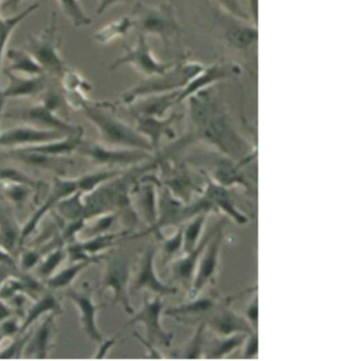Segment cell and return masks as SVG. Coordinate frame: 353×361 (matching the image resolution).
<instances>
[{"label": "cell", "instance_id": "6da1fadb", "mask_svg": "<svg viewBox=\"0 0 353 361\" xmlns=\"http://www.w3.org/2000/svg\"><path fill=\"white\" fill-rule=\"evenodd\" d=\"M188 115L194 140L203 141L235 161L251 164L257 152L237 130L228 111L213 87L187 99Z\"/></svg>", "mask_w": 353, "mask_h": 361}, {"label": "cell", "instance_id": "7a4b0ae2", "mask_svg": "<svg viewBox=\"0 0 353 361\" xmlns=\"http://www.w3.org/2000/svg\"><path fill=\"white\" fill-rule=\"evenodd\" d=\"M82 111L97 128L104 145L154 153L149 141L135 128L108 113L105 103L92 102L90 100L82 106Z\"/></svg>", "mask_w": 353, "mask_h": 361}, {"label": "cell", "instance_id": "3957f363", "mask_svg": "<svg viewBox=\"0 0 353 361\" xmlns=\"http://www.w3.org/2000/svg\"><path fill=\"white\" fill-rule=\"evenodd\" d=\"M203 68L204 65L197 61L186 60L175 63L166 73L145 78L141 83L125 92L120 96V103H111L112 109H116L118 104L128 106L135 101L151 94H166L183 90Z\"/></svg>", "mask_w": 353, "mask_h": 361}, {"label": "cell", "instance_id": "277c9868", "mask_svg": "<svg viewBox=\"0 0 353 361\" xmlns=\"http://www.w3.org/2000/svg\"><path fill=\"white\" fill-rule=\"evenodd\" d=\"M131 16L139 33L158 37L165 46L177 41L181 35V25L173 10V0L156 6L137 3Z\"/></svg>", "mask_w": 353, "mask_h": 361}, {"label": "cell", "instance_id": "5b68a950", "mask_svg": "<svg viewBox=\"0 0 353 361\" xmlns=\"http://www.w3.org/2000/svg\"><path fill=\"white\" fill-rule=\"evenodd\" d=\"M61 47L57 16L55 12H52L46 28L39 35L27 37L25 49L34 56L44 73L59 78L68 68L61 56Z\"/></svg>", "mask_w": 353, "mask_h": 361}, {"label": "cell", "instance_id": "8992f818", "mask_svg": "<svg viewBox=\"0 0 353 361\" xmlns=\"http://www.w3.org/2000/svg\"><path fill=\"white\" fill-rule=\"evenodd\" d=\"M198 158L199 160H203L204 166H206L200 168V170L204 171L211 177V180L215 181L218 185L228 189L240 185L247 190L249 193H254L253 185L247 180V175L242 171L247 164L235 161L232 158L220 153L215 149L203 152Z\"/></svg>", "mask_w": 353, "mask_h": 361}, {"label": "cell", "instance_id": "52a82bcc", "mask_svg": "<svg viewBox=\"0 0 353 361\" xmlns=\"http://www.w3.org/2000/svg\"><path fill=\"white\" fill-rule=\"evenodd\" d=\"M158 166H162V179H158L161 185L166 188L169 193L183 204H190L194 195H201L204 191L205 178L199 181L187 166L169 164L166 158L158 156ZM204 175V174H203Z\"/></svg>", "mask_w": 353, "mask_h": 361}, {"label": "cell", "instance_id": "ba28073f", "mask_svg": "<svg viewBox=\"0 0 353 361\" xmlns=\"http://www.w3.org/2000/svg\"><path fill=\"white\" fill-rule=\"evenodd\" d=\"M123 65H130L137 73L148 78L166 73L175 63L158 60L148 44L147 37L139 33L135 45L132 47L125 46L124 54L116 59V62L110 66V69L114 71Z\"/></svg>", "mask_w": 353, "mask_h": 361}, {"label": "cell", "instance_id": "9c48e42d", "mask_svg": "<svg viewBox=\"0 0 353 361\" xmlns=\"http://www.w3.org/2000/svg\"><path fill=\"white\" fill-rule=\"evenodd\" d=\"M85 157L88 158L92 164L106 166H131L139 164L145 160L152 159L154 153L142 151V149H122V147H109L99 142L85 143L78 147Z\"/></svg>", "mask_w": 353, "mask_h": 361}, {"label": "cell", "instance_id": "30bf717a", "mask_svg": "<svg viewBox=\"0 0 353 361\" xmlns=\"http://www.w3.org/2000/svg\"><path fill=\"white\" fill-rule=\"evenodd\" d=\"M164 312V303L162 302L161 295H156L154 298H149L145 295L143 299L141 310L137 314H133V318L125 324L123 327L122 333L124 329L135 323H142L145 327L146 336H147V341L156 345L165 346L168 348L173 340V334L168 333L163 329L161 318Z\"/></svg>", "mask_w": 353, "mask_h": 361}, {"label": "cell", "instance_id": "8fae6325", "mask_svg": "<svg viewBox=\"0 0 353 361\" xmlns=\"http://www.w3.org/2000/svg\"><path fill=\"white\" fill-rule=\"evenodd\" d=\"M130 262L126 255H114L106 259V269L101 282V290L111 289L113 293L112 304L120 303L125 312L135 314L129 299Z\"/></svg>", "mask_w": 353, "mask_h": 361}, {"label": "cell", "instance_id": "7c38bea8", "mask_svg": "<svg viewBox=\"0 0 353 361\" xmlns=\"http://www.w3.org/2000/svg\"><path fill=\"white\" fill-rule=\"evenodd\" d=\"M226 221H224L219 229L216 232L215 235L209 240L207 246L205 247L204 252L201 255L200 261L197 266L194 279L188 290L187 299L192 300L200 295L203 289L207 285L213 283L217 276L218 269L220 265V253H221L222 243L224 238V227Z\"/></svg>", "mask_w": 353, "mask_h": 361}, {"label": "cell", "instance_id": "4fadbf2b", "mask_svg": "<svg viewBox=\"0 0 353 361\" xmlns=\"http://www.w3.org/2000/svg\"><path fill=\"white\" fill-rule=\"evenodd\" d=\"M2 118H8L15 121H21L29 126L36 128H46V130H55L65 133L67 135H73L82 130L80 126H73L66 121L56 111L47 107L42 102L30 106L20 107V109H12L8 113L4 114Z\"/></svg>", "mask_w": 353, "mask_h": 361}, {"label": "cell", "instance_id": "5bb4252c", "mask_svg": "<svg viewBox=\"0 0 353 361\" xmlns=\"http://www.w3.org/2000/svg\"><path fill=\"white\" fill-rule=\"evenodd\" d=\"M238 297L239 295H230L220 301L219 305L213 310L211 316L204 321L206 327L211 329L218 337H225L235 334L249 335L255 331L245 317L236 314L230 308L233 300Z\"/></svg>", "mask_w": 353, "mask_h": 361}, {"label": "cell", "instance_id": "9a60e30c", "mask_svg": "<svg viewBox=\"0 0 353 361\" xmlns=\"http://www.w3.org/2000/svg\"><path fill=\"white\" fill-rule=\"evenodd\" d=\"M131 196H135V209L137 214L143 219L148 229L143 233L131 236L141 238L144 233L151 230L158 221V181L148 174L141 177L131 190Z\"/></svg>", "mask_w": 353, "mask_h": 361}, {"label": "cell", "instance_id": "2e32d148", "mask_svg": "<svg viewBox=\"0 0 353 361\" xmlns=\"http://www.w3.org/2000/svg\"><path fill=\"white\" fill-rule=\"evenodd\" d=\"M156 248L152 245L146 247L140 259L139 269L135 276L133 284L131 285V291H140L143 289L151 291L156 295H171L179 291L177 287L169 286L165 284L159 278L156 271Z\"/></svg>", "mask_w": 353, "mask_h": 361}, {"label": "cell", "instance_id": "e0dca14e", "mask_svg": "<svg viewBox=\"0 0 353 361\" xmlns=\"http://www.w3.org/2000/svg\"><path fill=\"white\" fill-rule=\"evenodd\" d=\"M66 136L68 135L59 130H46V128L25 124V126H16L4 132H0V147L14 149L33 147V145L57 140Z\"/></svg>", "mask_w": 353, "mask_h": 361}, {"label": "cell", "instance_id": "ac0fdd59", "mask_svg": "<svg viewBox=\"0 0 353 361\" xmlns=\"http://www.w3.org/2000/svg\"><path fill=\"white\" fill-rule=\"evenodd\" d=\"M78 191V179L65 178V177H57V178H55L52 190H51L50 194L47 197L46 202H44V204L40 208H38V210L30 217L29 221L21 227L20 245H23L25 240L35 231L42 219H44V215L51 209H54L59 202L65 200L68 196L76 193Z\"/></svg>", "mask_w": 353, "mask_h": 361}, {"label": "cell", "instance_id": "d6986e66", "mask_svg": "<svg viewBox=\"0 0 353 361\" xmlns=\"http://www.w3.org/2000/svg\"><path fill=\"white\" fill-rule=\"evenodd\" d=\"M240 73V68L237 65L225 64V63H215L211 66L205 67L192 80L190 83L180 90L178 97V104L187 100L192 94L206 88L213 87L219 82L236 77Z\"/></svg>", "mask_w": 353, "mask_h": 361}, {"label": "cell", "instance_id": "ffe728a7", "mask_svg": "<svg viewBox=\"0 0 353 361\" xmlns=\"http://www.w3.org/2000/svg\"><path fill=\"white\" fill-rule=\"evenodd\" d=\"M65 297L71 300L72 303L78 307L80 312V324L87 337L92 341L101 343L104 337L97 327V314L101 308L107 305L95 303L90 291H76L74 289L68 288L66 290Z\"/></svg>", "mask_w": 353, "mask_h": 361}, {"label": "cell", "instance_id": "44dd1931", "mask_svg": "<svg viewBox=\"0 0 353 361\" xmlns=\"http://www.w3.org/2000/svg\"><path fill=\"white\" fill-rule=\"evenodd\" d=\"M4 75L8 78V84L2 88L1 99L4 103L12 99H29L42 96L48 88L46 75H17L4 69Z\"/></svg>", "mask_w": 353, "mask_h": 361}, {"label": "cell", "instance_id": "7402d4cb", "mask_svg": "<svg viewBox=\"0 0 353 361\" xmlns=\"http://www.w3.org/2000/svg\"><path fill=\"white\" fill-rule=\"evenodd\" d=\"M200 171L204 174L205 178L204 191L201 195L213 207L215 211H222L225 213L228 217L233 219L235 223L240 226L247 224L249 216L239 210L238 207L235 204L228 188L218 185L215 181L211 180V177L204 171Z\"/></svg>", "mask_w": 353, "mask_h": 361}, {"label": "cell", "instance_id": "603a6c76", "mask_svg": "<svg viewBox=\"0 0 353 361\" xmlns=\"http://www.w3.org/2000/svg\"><path fill=\"white\" fill-rule=\"evenodd\" d=\"M226 221L225 217L220 219L213 229L209 230L202 238H201L196 248L192 249L190 252L184 253L183 257L173 262V274L175 281L183 285L192 284V279H194V272H196L197 266L200 261L201 255L204 252L205 247L209 244V240L215 235L220 226Z\"/></svg>", "mask_w": 353, "mask_h": 361}, {"label": "cell", "instance_id": "cb8c5ba5", "mask_svg": "<svg viewBox=\"0 0 353 361\" xmlns=\"http://www.w3.org/2000/svg\"><path fill=\"white\" fill-rule=\"evenodd\" d=\"M177 118L175 114H171L164 118L133 117V119L135 122V130L149 141L154 152H156L159 151L163 138H175L173 123Z\"/></svg>", "mask_w": 353, "mask_h": 361}, {"label": "cell", "instance_id": "d4e9b609", "mask_svg": "<svg viewBox=\"0 0 353 361\" xmlns=\"http://www.w3.org/2000/svg\"><path fill=\"white\" fill-rule=\"evenodd\" d=\"M179 92L180 90H175L166 94L144 97L127 107L132 117L164 118L175 105H178Z\"/></svg>", "mask_w": 353, "mask_h": 361}, {"label": "cell", "instance_id": "484cf974", "mask_svg": "<svg viewBox=\"0 0 353 361\" xmlns=\"http://www.w3.org/2000/svg\"><path fill=\"white\" fill-rule=\"evenodd\" d=\"M223 37L228 46L234 49L247 50L257 43V25L247 24L236 16H233L232 20L226 18L223 23Z\"/></svg>", "mask_w": 353, "mask_h": 361}, {"label": "cell", "instance_id": "4316f807", "mask_svg": "<svg viewBox=\"0 0 353 361\" xmlns=\"http://www.w3.org/2000/svg\"><path fill=\"white\" fill-rule=\"evenodd\" d=\"M55 314H48L40 322L39 326L32 331L29 341L25 345V357L32 358H47L55 336Z\"/></svg>", "mask_w": 353, "mask_h": 361}, {"label": "cell", "instance_id": "83f0119b", "mask_svg": "<svg viewBox=\"0 0 353 361\" xmlns=\"http://www.w3.org/2000/svg\"><path fill=\"white\" fill-rule=\"evenodd\" d=\"M1 4V0H0ZM39 7V4H32L27 9L23 10L17 14H13L11 16H4L0 9V122H1L2 115H4V102L1 99L2 92V75H4V59L6 58V45L12 37L15 29L27 20L32 13L36 11Z\"/></svg>", "mask_w": 353, "mask_h": 361}, {"label": "cell", "instance_id": "f1b7e54d", "mask_svg": "<svg viewBox=\"0 0 353 361\" xmlns=\"http://www.w3.org/2000/svg\"><path fill=\"white\" fill-rule=\"evenodd\" d=\"M6 59L8 60V65L4 69L10 73L30 75V77L46 75L42 67L27 49H20V48L6 49Z\"/></svg>", "mask_w": 353, "mask_h": 361}, {"label": "cell", "instance_id": "f546056e", "mask_svg": "<svg viewBox=\"0 0 353 361\" xmlns=\"http://www.w3.org/2000/svg\"><path fill=\"white\" fill-rule=\"evenodd\" d=\"M82 136H84V130H80L76 134L68 135V136L57 139V140L42 143V145H33V147H20L19 149L63 157V156L70 155L73 152L78 151V147L84 141L82 140Z\"/></svg>", "mask_w": 353, "mask_h": 361}, {"label": "cell", "instance_id": "4dcf8cb0", "mask_svg": "<svg viewBox=\"0 0 353 361\" xmlns=\"http://www.w3.org/2000/svg\"><path fill=\"white\" fill-rule=\"evenodd\" d=\"M48 314H61V304L52 293H44L42 297L35 300L32 306L27 308L25 318L23 319V322H21L19 334H23L29 331L33 323L39 320L40 317L46 316Z\"/></svg>", "mask_w": 353, "mask_h": 361}, {"label": "cell", "instance_id": "1f68e13d", "mask_svg": "<svg viewBox=\"0 0 353 361\" xmlns=\"http://www.w3.org/2000/svg\"><path fill=\"white\" fill-rule=\"evenodd\" d=\"M219 303L220 301H216L215 299H211V298L198 295L194 299L190 300L187 303L164 310L163 314L175 317L177 320H181L184 317L200 316V314L213 312L219 305Z\"/></svg>", "mask_w": 353, "mask_h": 361}, {"label": "cell", "instance_id": "d6a6232c", "mask_svg": "<svg viewBox=\"0 0 353 361\" xmlns=\"http://www.w3.org/2000/svg\"><path fill=\"white\" fill-rule=\"evenodd\" d=\"M21 228L8 210L0 206V249L11 253L20 246Z\"/></svg>", "mask_w": 353, "mask_h": 361}, {"label": "cell", "instance_id": "836d02e7", "mask_svg": "<svg viewBox=\"0 0 353 361\" xmlns=\"http://www.w3.org/2000/svg\"><path fill=\"white\" fill-rule=\"evenodd\" d=\"M135 28L132 16H123L99 29L93 35V39L99 45H108L116 39L125 37Z\"/></svg>", "mask_w": 353, "mask_h": 361}, {"label": "cell", "instance_id": "e575fe53", "mask_svg": "<svg viewBox=\"0 0 353 361\" xmlns=\"http://www.w3.org/2000/svg\"><path fill=\"white\" fill-rule=\"evenodd\" d=\"M8 155L15 160L23 162L27 166L33 168L44 169V170H57L65 160L56 156L44 155V154L36 153V152L25 151V149H11Z\"/></svg>", "mask_w": 353, "mask_h": 361}, {"label": "cell", "instance_id": "d590c367", "mask_svg": "<svg viewBox=\"0 0 353 361\" xmlns=\"http://www.w3.org/2000/svg\"><path fill=\"white\" fill-rule=\"evenodd\" d=\"M94 264L93 261H80L75 262V263L70 264L69 267L63 268V269L57 270L54 274L47 279L44 281V284L48 288L54 289H63L67 288L70 285L73 283V281L78 278V274L86 269L87 267Z\"/></svg>", "mask_w": 353, "mask_h": 361}, {"label": "cell", "instance_id": "8d00e7d4", "mask_svg": "<svg viewBox=\"0 0 353 361\" xmlns=\"http://www.w3.org/2000/svg\"><path fill=\"white\" fill-rule=\"evenodd\" d=\"M247 336V334H235V335L225 336V337H218L213 341L211 350L206 353L205 358H225L235 350L242 348Z\"/></svg>", "mask_w": 353, "mask_h": 361}, {"label": "cell", "instance_id": "74e56055", "mask_svg": "<svg viewBox=\"0 0 353 361\" xmlns=\"http://www.w3.org/2000/svg\"><path fill=\"white\" fill-rule=\"evenodd\" d=\"M128 232H118V233H103L99 235L92 236L90 238L80 242L82 250L88 257H101L99 252H103L106 249L111 248L116 244V240L123 236H126Z\"/></svg>", "mask_w": 353, "mask_h": 361}, {"label": "cell", "instance_id": "f35d334b", "mask_svg": "<svg viewBox=\"0 0 353 361\" xmlns=\"http://www.w3.org/2000/svg\"><path fill=\"white\" fill-rule=\"evenodd\" d=\"M207 215L209 213H200L183 226V253L190 252L200 242Z\"/></svg>", "mask_w": 353, "mask_h": 361}, {"label": "cell", "instance_id": "ab89813d", "mask_svg": "<svg viewBox=\"0 0 353 361\" xmlns=\"http://www.w3.org/2000/svg\"><path fill=\"white\" fill-rule=\"evenodd\" d=\"M123 173L124 171L122 170H106L82 175L76 178L78 179V192L82 194L91 193L107 181L120 176Z\"/></svg>", "mask_w": 353, "mask_h": 361}, {"label": "cell", "instance_id": "60d3db41", "mask_svg": "<svg viewBox=\"0 0 353 361\" xmlns=\"http://www.w3.org/2000/svg\"><path fill=\"white\" fill-rule=\"evenodd\" d=\"M68 257L67 249L66 247H57L56 249L52 250V252L42 257V261L39 262L36 268H37V276L42 280L44 281L50 278L52 274L58 270L61 264L65 262Z\"/></svg>", "mask_w": 353, "mask_h": 361}, {"label": "cell", "instance_id": "b9f144b4", "mask_svg": "<svg viewBox=\"0 0 353 361\" xmlns=\"http://www.w3.org/2000/svg\"><path fill=\"white\" fill-rule=\"evenodd\" d=\"M61 12L75 28L87 27L92 23V18L85 12L80 0H56Z\"/></svg>", "mask_w": 353, "mask_h": 361}, {"label": "cell", "instance_id": "7bdbcfd3", "mask_svg": "<svg viewBox=\"0 0 353 361\" xmlns=\"http://www.w3.org/2000/svg\"><path fill=\"white\" fill-rule=\"evenodd\" d=\"M206 329V324L204 321H201L194 331L192 339L186 344L185 348L177 355L175 358L183 359H200L204 357V333Z\"/></svg>", "mask_w": 353, "mask_h": 361}, {"label": "cell", "instance_id": "ee69618b", "mask_svg": "<svg viewBox=\"0 0 353 361\" xmlns=\"http://www.w3.org/2000/svg\"><path fill=\"white\" fill-rule=\"evenodd\" d=\"M59 79L65 92H82L88 94L92 90V85L80 73L73 69H66Z\"/></svg>", "mask_w": 353, "mask_h": 361}, {"label": "cell", "instance_id": "f6af8a7d", "mask_svg": "<svg viewBox=\"0 0 353 361\" xmlns=\"http://www.w3.org/2000/svg\"><path fill=\"white\" fill-rule=\"evenodd\" d=\"M118 215V212H110L104 213V214L92 217V225L87 226L86 224H85V227L82 228V230H85V232L88 234V238H87L99 235V234L107 233V232L111 229L112 225H113L114 221H116Z\"/></svg>", "mask_w": 353, "mask_h": 361}, {"label": "cell", "instance_id": "bcb514c9", "mask_svg": "<svg viewBox=\"0 0 353 361\" xmlns=\"http://www.w3.org/2000/svg\"><path fill=\"white\" fill-rule=\"evenodd\" d=\"M183 226H179L177 231L171 238H163V236L160 238L162 242L163 255L167 261L179 255L181 251L183 252Z\"/></svg>", "mask_w": 353, "mask_h": 361}, {"label": "cell", "instance_id": "7dc6e473", "mask_svg": "<svg viewBox=\"0 0 353 361\" xmlns=\"http://www.w3.org/2000/svg\"><path fill=\"white\" fill-rule=\"evenodd\" d=\"M32 331L33 329H30L25 333L15 336L14 340L11 342V344H8V346H6L4 350H0V359H15L23 357Z\"/></svg>", "mask_w": 353, "mask_h": 361}, {"label": "cell", "instance_id": "c3c4849f", "mask_svg": "<svg viewBox=\"0 0 353 361\" xmlns=\"http://www.w3.org/2000/svg\"><path fill=\"white\" fill-rule=\"evenodd\" d=\"M0 183H20L31 188L36 187V181L34 179L14 168H0Z\"/></svg>", "mask_w": 353, "mask_h": 361}, {"label": "cell", "instance_id": "681fc988", "mask_svg": "<svg viewBox=\"0 0 353 361\" xmlns=\"http://www.w3.org/2000/svg\"><path fill=\"white\" fill-rule=\"evenodd\" d=\"M31 187L20 183H4L2 191L13 204L20 206L25 204L30 195Z\"/></svg>", "mask_w": 353, "mask_h": 361}, {"label": "cell", "instance_id": "f907efd6", "mask_svg": "<svg viewBox=\"0 0 353 361\" xmlns=\"http://www.w3.org/2000/svg\"><path fill=\"white\" fill-rule=\"evenodd\" d=\"M44 253L38 250H25L20 255L19 259V268L23 271H29V270L36 268V266L42 261Z\"/></svg>", "mask_w": 353, "mask_h": 361}, {"label": "cell", "instance_id": "816d5d0a", "mask_svg": "<svg viewBox=\"0 0 353 361\" xmlns=\"http://www.w3.org/2000/svg\"><path fill=\"white\" fill-rule=\"evenodd\" d=\"M242 346V358L253 359L257 357L258 350H259L257 331H253V333L247 336V339H245Z\"/></svg>", "mask_w": 353, "mask_h": 361}, {"label": "cell", "instance_id": "f5cc1de1", "mask_svg": "<svg viewBox=\"0 0 353 361\" xmlns=\"http://www.w3.org/2000/svg\"><path fill=\"white\" fill-rule=\"evenodd\" d=\"M19 329H20V324H18L16 319H13L12 317L0 323V333L4 336V338L15 337L18 335Z\"/></svg>", "mask_w": 353, "mask_h": 361}, {"label": "cell", "instance_id": "db71d44e", "mask_svg": "<svg viewBox=\"0 0 353 361\" xmlns=\"http://www.w3.org/2000/svg\"><path fill=\"white\" fill-rule=\"evenodd\" d=\"M245 319L251 324L255 331H257L258 326V297L255 295V299L252 300L251 303L247 305L245 310Z\"/></svg>", "mask_w": 353, "mask_h": 361}, {"label": "cell", "instance_id": "11a10c76", "mask_svg": "<svg viewBox=\"0 0 353 361\" xmlns=\"http://www.w3.org/2000/svg\"><path fill=\"white\" fill-rule=\"evenodd\" d=\"M128 1H130V0H99L95 13H97V16H101V14L105 13L109 8L114 7V6L116 5H120V4L128 3Z\"/></svg>", "mask_w": 353, "mask_h": 361}, {"label": "cell", "instance_id": "9f6ffc18", "mask_svg": "<svg viewBox=\"0 0 353 361\" xmlns=\"http://www.w3.org/2000/svg\"><path fill=\"white\" fill-rule=\"evenodd\" d=\"M118 335H120V333H118V335L112 337L111 339L103 340V341L101 342V345H99L94 358H104V357L106 356V354H107L108 350H109L110 348L116 343V341H118Z\"/></svg>", "mask_w": 353, "mask_h": 361}, {"label": "cell", "instance_id": "6f0895ef", "mask_svg": "<svg viewBox=\"0 0 353 361\" xmlns=\"http://www.w3.org/2000/svg\"><path fill=\"white\" fill-rule=\"evenodd\" d=\"M133 336H135V337L137 338V339L139 340V341L141 342V343L143 344L146 348H147V353H149V356H148V358H163L161 353L156 350V345L150 343V342H148L147 340L144 339V338L142 337L139 333H137V331L133 333Z\"/></svg>", "mask_w": 353, "mask_h": 361}, {"label": "cell", "instance_id": "680465c9", "mask_svg": "<svg viewBox=\"0 0 353 361\" xmlns=\"http://www.w3.org/2000/svg\"><path fill=\"white\" fill-rule=\"evenodd\" d=\"M23 1L25 0H1L0 9H1L2 14L6 13V12L10 14H15V12H16V10H18V8L20 7Z\"/></svg>", "mask_w": 353, "mask_h": 361}, {"label": "cell", "instance_id": "91938a15", "mask_svg": "<svg viewBox=\"0 0 353 361\" xmlns=\"http://www.w3.org/2000/svg\"><path fill=\"white\" fill-rule=\"evenodd\" d=\"M15 274H18V269H17V268L6 265V264L0 263V287L4 284L6 279L15 276Z\"/></svg>", "mask_w": 353, "mask_h": 361}, {"label": "cell", "instance_id": "94428289", "mask_svg": "<svg viewBox=\"0 0 353 361\" xmlns=\"http://www.w3.org/2000/svg\"><path fill=\"white\" fill-rule=\"evenodd\" d=\"M14 314L12 307L6 301L0 300V323Z\"/></svg>", "mask_w": 353, "mask_h": 361}, {"label": "cell", "instance_id": "6125c7cd", "mask_svg": "<svg viewBox=\"0 0 353 361\" xmlns=\"http://www.w3.org/2000/svg\"><path fill=\"white\" fill-rule=\"evenodd\" d=\"M0 263L6 264V265H10L12 266V267L17 268L16 262L14 261L12 255L4 252L1 249H0Z\"/></svg>", "mask_w": 353, "mask_h": 361}, {"label": "cell", "instance_id": "be15d7a7", "mask_svg": "<svg viewBox=\"0 0 353 361\" xmlns=\"http://www.w3.org/2000/svg\"><path fill=\"white\" fill-rule=\"evenodd\" d=\"M247 4H249V10H251L252 12V16H253L256 24H257L258 0H247Z\"/></svg>", "mask_w": 353, "mask_h": 361}, {"label": "cell", "instance_id": "e7e4bbea", "mask_svg": "<svg viewBox=\"0 0 353 361\" xmlns=\"http://www.w3.org/2000/svg\"><path fill=\"white\" fill-rule=\"evenodd\" d=\"M4 336L2 335L1 333H0V343H1L2 341H4Z\"/></svg>", "mask_w": 353, "mask_h": 361}]
</instances>
